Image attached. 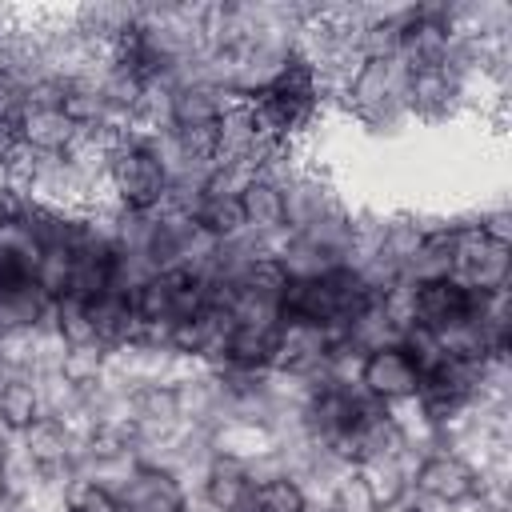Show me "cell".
I'll return each instance as SVG.
<instances>
[{"label":"cell","instance_id":"6da1fadb","mask_svg":"<svg viewBox=\"0 0 512 512\" xmlns=\"http://www.w3.org/2000/svg\"><path fill=\"white\" fill-rule=\"evenodd\" d=\"M260 128L276 140V144H292L300 132H308L320 116V104H324V92H320V80H316V68L300 56H292L284 64V72L260 92L248 100Z\"/></svg>","mask_w":512,"mask_h":512},{"label":"cell","instance_id":"7a4b0ae2","mask_svg":"<svg viewBox=\"0 0 512 512\" xmlns=\"http://www.w3.org/2000/svg\"><path fill=\"white\" fill-rule=\"evenodd\" d=\"M404 88H408V68L400 56H372L356 68L348 88L340 92V104L372 132L396 128L408 120L404 112Z\"/></svg>","mask_w":512,"mask_h":512},{"label":"cell","instance_id":"3957f363","mask_svg":"<svg viewBox=\"0 0 512 512\" xmlns=\"http://www.w3.org/2000/svg\"><path fill=\"white\" fill-rule=\"evenodd\" d=\"M168 172L148 152V144L132 132H120L108 156V200L128 212H152L164 204Z\"/></svg>","mask_w":512,"mask_h":512},{"label":"cell","instance_id":"277c9868","mask_svg":"<svg viewBox=\"0 0 512 512\" xmlns=\"http://www.w3.org/2000/svg\"><path fill=\"white\" fill-rule=\"evenodd\" d=\"M512 244L484 236L472 224H456V252H452V280L472 292H504L512 276Z\"/></svg>","mask_w":512,"mask_h":512},{"label":"cell","instance_id":"5b68a950","mask_svg":"<svg viewBox=\"0 0 512 512\" xmlns=\"http://www.w3.org/2000/svg\"><path fill=\"white\" fill-rule=\"evenodd\" d=\"M480 488V476L468 460L452 456V452H432L420 460L416 476H412V492L424 500H436L444 508H456L464 500H472Z\"/></svg>","mask_w":512,"mask_h":512},{"label":"cell","instance_id":"8992f818","mask_svg":"<svg viewBox=\"0 0 512 512\" xmlns=\"http://www.w3.org/2000/svg\"><path fill=\"white\" fill-rule=\"evenodd\" d=\"M416 380H420V368L412 364V356L396 344V348H380V352H368L364 364H360V388L380 400V404H404L416 396Z\"/></svg>","mask_w":512,"mask_h":512},{"label":"cell","instance_id":"52a82bcc","mask_svg":"<svg viewBox=\"0 0 512 512\" xmlns=\"http://www.w3.org/2000/svg\"><path fill=\"white\" fill-rule=\"evenodd\" d=\"M460 104H464V84L448 68L408 72V88H404V112H408V120L436 124V120L452 116Z\"/></svg>","mask_w":512,"mask_h":512},{"label":"cell","instance_id":"ba28073f","mask_svg":"<svg viewBox=\"0 0 512 512\" xmlns=\"http://www.w3.org/2000/svg\"><path fill=\"white\" fill-rule=\"evenodd\" d=\"M480 296H484V292H472V288H464V284H456V280L412 284V324L440 332V328H448V324L472 316L476 304H480Z\"/></svg>","mask_w":512,"mask_h":512},{"label":"cell","instance_id":"9c48e42d","mask_svg":"<svg viewBox=\"0 0 512 512\" xmlns=\"http://www.w3.org/2000/svg\"><path fill=\"white\" fill-rule=\"evenodd\" d=\"M188 500H192L188 488L172 472H164L156 464H140L128 476V484L120 488V496H116V504L124 512H184Z\"/></svg>","mask_w":512,"mask_h":512},{"label":"cell","instance_id":"30bf717a","mask_svg":"<svg viewBox=\"0 0 512 512\" xmlns=\"http://www.w3.org/2000/svg\"><path fill=\"white\" fill-rule=\"evenodd\" d=\"M200 500L216 512H252V500H256V480L248 472V464L240 460H228V456H216L204 472V484H200Z\"/></svg>","mask_w":512,"mask_h":512},{"label":"cell","instance_id":"8fae6325","mask_svg":"<svg viewBox=\"0 0 512 512\" xmlns=\"http://www.w3.org/2000/svg\"><path fill=\"white\" fill-rule=\"evenodd\" d=\"M16 132H20V144H24V148L44 152V156H64V152L76 144V136H80L76 120H72L60 104H32V108L20 116Z\"/></svg>","mask_w":512,"mask_h":512},{"label":"cell","instance_id":"7c38bea8","mask_svg":"<svg viewBox=\"0 0 512 512\" xmlns=\"http://www.w3.org/2000/svg\"><path fill=\"white\" fill-rule=\"evenodd\" d=\"M88 316H92V332H96V340L104 348L132 344L136 332H140V316L132 308V296L112 292V288H104V292H96L88 300Z\"/></svg>","mask_w":512,"mask_h":512},{"label":"cell","instance_id":"4fadbf2b","mask_svg":"<svg viewBox=\"0 0 512 512\" xmlns=\"http://www.w3.org/2000/svg\"><path fill=\"white\" fill-rule=\"evenodd\" d=\"M232 100L236 96H228L216 84H200V80L176 84L172 88V124L176 128H212Z\"/></svg>","mask_w":512,"mask_h":512},{"label":"cell","instance_id":"5bb4252c","mask_svg":"<svg viewBox=\"0 0 512 512\" xmlns=\"http://www.w3.org/2000/svg\"><path fill=\"white\" fill-rule=\"evenodd\" d=\"M72 28L84 40H92L100 48H112L116 40H124L136 28V4H76Z\"/></svg>","mask_w":512,"mask_h":512},{"label":"cell","instance_id":"9a60e30c","mask_svg":"<svg viewBox=\"0 0 512 512\" xmlns=\"http://www.w3.org/2000/svg\"><path fill=\"white\" fill-rule=\"evenodd\" d=\"M452 252H456V224H444L436 232H424L416 252L404 264L408 284H432V280H452Z\"/></svg>","mask_w":512,"mask_h":512},{"label":"cell","instance_id":"2e32d148","mask_svg":"<svg viewBox=\"0 0 512 512\" xmlns=\"http://www.w3.org/2000/svg\"><path fill=\"white\" fill-rule=\"evenodd\" d=\"M212 452L216 456H228V460H240V464H252L268 452H276V440L264 424H248V420H220L212 432Z\"/></svg>","mask_w":512,"mask_h":512},{"label":"cell","instance_id":"e0dca14e","mask_svg":"<svg viewBox=\"0 0 512 512\" xmlns=\"http://www.w3.org/2000/svg\"><path fill=\"white\" fill-rule=\"evenodd\" d=\"M240 208H244V224L252 232H260V236H284L288 232V224H284V192L268 176H256L244 188Z\"/></svg>","mask_w":512,"mask_h":512},{"label":"cell","instance_id":"ac0fdd59","mask_svg":"<svg viewBox=\"0 0 512 512\" xmlns=\"http://www.w3.org/2000/svg\"><path fill=\"white\" fill-rule=\"evenodd\" d=\"M48 312H52V300L40 292V284L0 288V336L32 332L36 324L48 320Z\"/></svg>","mask_w":512,"mask_h":512},{"label":"cell","instance_id":"d6986e66","mask_svg":"<svg viewBox=\"0 0 512 512\" xmlns=\"http://www.w3.org/2000/svg\"><path fill=\"white\" fill-rule=\"evenodd\" d=\"M32 420H40V396H36V380L32 376H8L0 384V428L8 432H24Z\"/></svg>","mask_w":512,"mask_h":512},{"label":"cell","instance_id":"ffe728a7","mask_svg":"<svg viewBox=\"0 0 512 512\" xmlns=\"http://www.w3.org/2000/svg\"><path fill=\"white\" fill-rule=\"evenodd\" d=\"M52 328L64 344H100L92 332V316H88V300L80 296H56L52 300Z\"/></svg>","mask_w":512,"mask_h":512},{"label":"cell","instance_id":"44dd1931","mask_svg":"<svg viewBox=\"0 0 512 512\" xmlns=\"http://www.w3.org/2000/svg\"><path fill=\"white\" fill-rule=\"evenodd\" d=\"M192 220H196L212 240H232V236H240V232L248 228L240 200H224V196H204Z\"/></svg>","mask_w":512,"mask_h":512},{"label":"cell","instance_id":"7402d4cb","mask_svg":"<svg viewBox=\"0 0 512 512\" xmlns=\"http://www.w3.org/2000/svg\"><path fill=\"white\" fill-rule=\"evenodd\" d=\"M104 364H108V348L104 344H68L64 348V360H60V376L72 380L76 388H88L104 376Z\"/></svg>","mask_w":512,"mask_h":512},{"label":"cell","instance_id":"603a6c76","mask_svg":"<svg viewBox=\"0 0 512 512\" xmlns=\"http://www.w3.org/2000/svg\"><path fill=\"white\" fill-rule=\"evenodd\" d=\"M260 172L244 160H212L208 176H204V196H224V200H240L244 188L256 180Z\"/></svg>","mask_w":512,"mask_h":512},{"label":"cell","instance_id":"cb8c5ba5","mask_svg":"<svg viewBox=\"0 0 512 512\" xmlns=\"http://www.w3.org/2000/svg\"><path fill=\"white\" fill-rule=\"evenodd\" d=\"M304 492L296 480L288 476H276V480H264L256 484V500H252V512H304Z\"/></svg>","mask_w":512,"mask_h":512},{"label":"cell","instance_id":"d4e9b609","mask_svg":"<svg viewBox=\"0 0 512 512\" xmlns=\"http://www.w3.org/2000/svg\"><path fill=\"white\" fill-rule=\"evenodd\" d=\"M328 504H332L336 512H376V500H372V492H368V484H364V476H360L356 468L332 488Z\"/></svg>","mask_w":512,"mask_h":512},{"label":"cell","instance_id":"484cf974","mask_svg":"<svg viewBox=\"0 0 512 512\" xmlns=\"http://www.w3.org/2000/svg\"><path fill=\"white\" fill-rule=\"evenodd\" d=\"M476 228H480L484 236L500 240V244H512V212H508V208H488V212H480Z\"/></svg>","mask_w":512,"mask_h":512},{"label":"cell","instance_id":"4316f807","mask_svg":"<svg viewBox=\"0 0 512 512\" xmlns=\"http://www.w3.org/2000/svg\"><path fill=\"white\" fill-rule=\"evenodd\" d=\"M376 512H416V508H412V500L404 496V500H396V504H380Z\"/></svg>","mask_w":512,"mask_h":512}]
</instances>
